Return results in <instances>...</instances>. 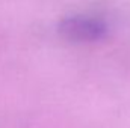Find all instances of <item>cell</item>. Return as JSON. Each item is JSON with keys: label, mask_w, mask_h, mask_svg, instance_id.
I'll return each mask as SVG.
<instances>
[{"label": "cell", "mask_w": 130, "mask_h": 128, "mask_svg": "<svg viewBox=\"0 0 130 128\" xmlns=\"http://www.w3.org/2000/svg\"><path fill=\"white\" fill-rule=\"evenodd\" d=\"M61 32L67 38L79 41H92L103 36L106 27L101 21L88 17H71L62 21Z\"/></svg>", "instance_id": "6da1fadb"}]
</instances>
